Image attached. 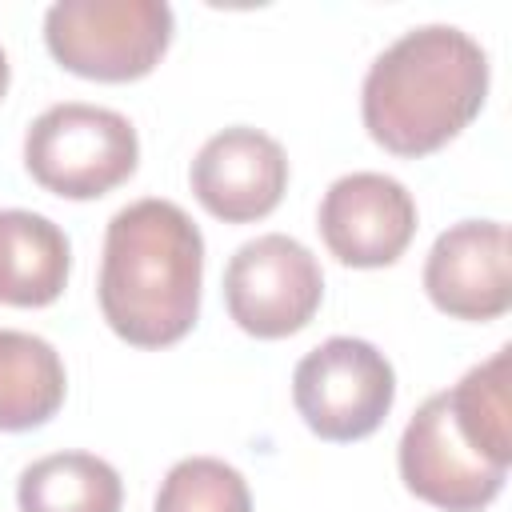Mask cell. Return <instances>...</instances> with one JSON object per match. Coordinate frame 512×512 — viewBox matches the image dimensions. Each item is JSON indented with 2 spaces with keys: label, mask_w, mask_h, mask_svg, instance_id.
Masks as SVG:
<instances>
[{
  "label": "cell",
  "mask_w": 512,
  "mask_h": 512,
  "mask_svg": "<svg viewBox=\"0 0 512 512\" xmlns=\"http://www.w3.org/2000/svg\"><path fill=\"white\" fill-rule=\"evenodd\" d=\"M324 300V272L316 256L284 236L264 232L240 244L224 268L228 316L256 340H280L300 332Z\"/></svg>",
  "instance_id": "cell-6"
},
{
  "label": "cell",
  "mask_w": 512,
  "mask_h": 512,
  "mask_svg": "<svg viewBox=\"0 0 512 512\" xmlns=\"http://www.w3.org/2000/svg\"><path fill=\"white\" fill-rule=\"evenodd\" d=\"M72 272L68 236L40 212L0 208V304L44 308Z\"/></svg>",
  "instance_id": "cell-11"
},
{
  "label": "cell",
  "mask_w": 512,
  "mask_h": 512,
  "mask_svg": "<svg viewBox=\"0 0 512 512\" xmlns=\"http://www.w3.org/2000/svg\"><path fill=\"white\" fill-rule=\"evenodd\" d=\"M456 432L492 464H512V344H500L484 364L468 368L448 392Z\"/></svg>",
  "instance_id": "cell-14"
},
{
  "label": "cell",
  "mask_w": 512,
  "mask_h": 512,
  "mask_svg": "<svg viewBox=\"0 0 512 512\" xmlns=\"http://www.w3.org/2000/svg\"><path fill=\"white\" fill-rule=\"evenodd\" d=\"M424 292L452 320H496L512 308V236L500 220H460L424 260Z\"/></svg>",
  "instance_id": "cell-9"
},
{
  "label": "cell",
  "mask_w": 512,
  "mask_h": 512,
  "mask_svg": "<svg viewBox=\"0 0 512 512\" xmlns=\"http://www.w3.org/2000/svg\"><path fill=\"white\" fill-rule=\"evenodd\" d=\"M396 464L404 488L444 512H480L500 496L508 480V468L484 460L456 432L444 392L428 396L416 408V416L400 436Z\"/></svg>",
  "instance_id": "cell-7"
},
{
  "label": "cell",
  "mask_w": 512,
  "mask_h": 512,
  "mask_svg": "<svg viewBox=\"0 0 512 512\" xmlns=\"http://www.w3.org/2000/svg\"><path fill=\"white\" fill-rule=\"evenodd\" d=\"M152 512H252V492L232 464L216 456H188L160 480Z\"/></svg>",
  "instance_id": "cell-15"
},
{
  "label": "cell",
  "mask_w": 512,
  "mask_h": 512,
  "mask_svg": "<svg viewBox=\"0 0 512 512\" xmlns=\"http://www.w3.org/2000/svg\"><path fill=\"white\" fill-rule=\"evenodd\" d=\"M192 196L224 224L264 220L288 188V156L280 140L260 128L236 124L204 140L192 160Z\"/></svg>",
  "instance_id": "cell-10"
},
{
  "label": "cell",
  "mask_w": 512,
  "mask_h": 512,
  "mask_svg": "<svg viewBox=\"0 0 512 512\" xmlns=\"http://www.w3.org/2000/svg\"><path fill=\"white\" fill-rule=\"evenodd\" d=\"M68 392L60 352L32 332L0 328V432L48 424Z\"/></svg>",
  "instance_id": "cell-12"
},
{
  "label": "cell",
  "mask_w": 512,
  "mask_h": 512,
  "mask_svg": "<svg viewBox=\"0 0 512 512\" xmlns=\"http://www.w3.org/2000/svg\"><path fill=\"white\" fill-rule=\"evenodd\" d=\"M20 512H120V472L92 452H52L16 480Z\"/></svg>",
  "instance_id": "cell-13"
},
{
  "label": "cell",
  "mask_w": 512,
  "mask_h": 512,
  "mask_svg": "<svg viewBox=\"0 0 512 512\" xmlns=\"http://www.w3.org/2000/svg\"><path fill=\"white\" fill-rule=\"evenodd\" d=\"M204 236L192 216L160 196L120 208L104 232L100 312L132 348H168L200 316Z\"/></svg>",
  "instance_id": "cell-1"
},
{
  "label": "cell",
  "mask_w": 512,
  "mask_h": 512,
  "mask_svg": "<svg viewBox=\"0 0 512 512\" xmlns=\"http://www.w3.org/2000/svg\"><path fill=\"white\" fill-rule=\"evenodd\" d=\"M316 228L340 264L384 268L396 264L416 236V200L384 172H348L328 184Z\"/></svg>",
  "instance_id": "cell-8"
},
{
  "label": "cell",
  "mask_w": 512,
  "mask_h": 512,
  "mask_svg": "<svg viewBox=\"0 0 512 512\" xmlns=\"http://www.w3.org/2000/svg\"><path fill=\"white\" fill-rule=\"evenodd\" d=\"M484 96V48L452 24H424L392 40L368 64L360 116L384 152L428 156L480 116Z\"/></svg>",
  "instance_id": "cell-2"
},
{
  "label": "cell",
  "mask_w": 512,
  "mask_h": 512,
  "mask_svg": "<svg viewBox=\"0 0 512 512\" xmlns=\"http://www.w3.org/2000/svg\"><path fill=\"white\" fill-rule=\"evenodd\" d=\"M396 400L388 356L356 336H328L292 372V404L300 420L332 444L372 436Z\"/></svg>",
  "instance_id": "cell-5"
},
{
  "label": "cell",
  "mask_w": 512,
  "mask_h": 512,
  "mask_svg": "<svg viewBox=\"0 0 512 512\" xmlns=\"http://www.w3.org/2000/svg\"><path fill=\"white\" fill-rule=\"evenodd\" d=\"M4 92H8V56L0 48V100H4Z\"/></svg>",
  "instance_id": "cell-16"
},
{
  "label": "cell",
  "mask_w": 512,
  "mask_h": 512,
  "mask_svg": "<svg viewBox=\"0 0 512 512\" xmlns=\"http://www.w3.org/2000/svg\"><path fill=\"white\" fill-rule=\"evenodd\" d=\"M136 160V128L116 108L64 100L44 108L24 132L28 176L64 200L108 196L136 172Z\"/></svg>",
  "instance_id": "cell-4"
},
{
  "label": "cell",
  "mask_w": 512,
  "mask_h": 512,
  "mask_svg": "<svg viewBox=\"0 0 512 512\" xmlns=\"http://www.w3.org/2000/svg\"><path fill=\"white\" fill-rule=\"evenodd\" d=\"M164 0H56L44 12L52 60L84 80L128 84L148 76L172 44Z\"/></svg>",
  "instance_id": "cell-3"
}]
</instances>
